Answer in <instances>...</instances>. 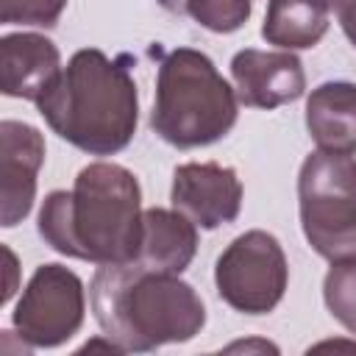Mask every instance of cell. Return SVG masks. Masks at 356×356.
<instances>
[{
	"mask_svg": "<svg viewBox=\"0 0 356 356\" xmlns=\"http://www.w3.org/2000/svg\"><path fill=\"white\" fill-rule=\"evenodd\" d=\"M142 189L136 175L114 161H92L72 189H56L42 200L39 236L56 253L92 261H131L142 242Z\"/></svg>",
	"mask_w": 356,
	"mask_h": 356,
	"instance_id": "cell-1",
	"label": "cell"
},
{
	"mask_svg": "<svg viewBox=\"0 0 356 356\" xmlns=\"http://www.w3.org/2000/svg\"><path fill=\"white\" fill-rule=\"evenodd\" d=\"M95 320L122 353H150L189 342L206 325V306L192 284L134 261L97 264L89 284Z\"/></svg>",
	"mask_w": 356,
	"mask_h": 356,
	"instance_id": "cell-2",
	"label": "cell"
},
{
	"mask_svg": "<svg viewBox=\"0 0 356 356\" xmlns=\"http://www.w3.org/2000/svg\"><path fill=\"white\" fill-rule=\"evenodd\" d=\"M36 108L50 131L72 147L89 156H114L136 134L139 92L125 61L83 47L72 53Z\"/></svg>",
	"mask_w": 356,
	"mask_h": 356,
	"instance_id": "cell-3",
	"label": "cell"
},
{
	"mask_svg": "<svg viewBox=\"0 0 356 356\" xmlns=\"http://www.w3.org/2000/svg\"><path fill=\"white\" fill-rule=\"evenodd\" d=\"M239 117L236 89L214 61L195 47L170 50L156 75L150 128L172 147H206L220 142Z\"/></svg>",
	"mask_w": 356,
	"mask_h": 356,
	"instance_id": "cell-4",
	"label": "cell"
},
{
	"mask_svg": "<svg viewBox=\"0 0 356 356\" xmlns=\"http://www.w3.org/2000/svg\"><path fill=\"white\" fill-rule=\"evenodd\" d=\"M298 211L309 248L325 261L356 259V159L314 150L298 172Z\"/></svg>",
	"mask_w": 356,
	"mask_h": 356,
	"instance_id": "cell-5",
	"label": "cell"
},
{
	"mask_svg": "<svg viewBox=\"0 0 356 356\" xmlns=\"http://www.w3.org/2000/svg\"><path fill=\"white\" fill-rule=\"evenodd\" d=\"M289 284V264L281 242L261 231H245L217 256L214 286L222 303L239 314H270Z\"/></svg>",
	"mask_w": 356,
	"mask_h": 356,
	"instance_id": "cell-6",
	"label": "cell"
},
{
	"mask_svg": "<svg viewBox=\"0 0 356 356\" xmlns=\"http://www.w3.org/2000/svg\"><path fill=\"white\" fill-rule=\"evenodd\" d=\"M86 317L83 281L64 264H39L25 284L11 325L28 348H58L70 342Z\"/></svg>",
	"mask_w": 356,
	"mask_h": 356,
	"instance_id": "cell-7",
	"label": "cell"
},
{
	"mask_svg": "<svg viewBox=\"0 0 356 356\" xmlns=\"http://www.w3.org/2000/svg\"><path fill=\"white\" fill-rule=\"evenodd\" d=\"M170 203L172 209L186 214L197 228L214 231L239 217L242 181L234 167L217 161L178 164L172 172Z\"/></svg>",
	"mask_w": 356,
	"mask_h": 356,
	"instance_id": "cell-8",
	"label": "cell"
},
{
	"mask_svg": "<svg viewBox=\"0 0 356 356\" xmlns=\"http://www.w3.org/2000/svg\"><path fill=\"white\" fill-rule=\"evenodd\" d=\"M44 164V136L39 128L3 120L0 122V225H19L36 200V181Z\"/></svg>",
	"mask_w": 356,
	"mask_h": 356,
	"instance_id": "cell-9",
	"label": "cell"
},
{
	"mask_svg": "<svg viewBox=\"0 0 356 356\" xmlns=\"http://www.w3.org/2000/svg\"><path fill=\"white\" fill-rule=\"evenodd\" d=\"M231 78L242 106L278 108L306 92V72L292 50L245 47L231 58Z\"/></svg>",
	"mask_w": 356,
	"mask_h": 356,
	"instance_id": "cell-10",
	"label": "cell"
},
{
	"mask_svg": "<svg viewBox=\"0 0 356 356\" xmlns=\"http://www.w3.org/2000/svg\"><path fill=\"white\" fill-rule=\"evenodd\" d=\"M61 70V53L47 36L22 31L0 39V89L6 97L36 103Z\"/></svg>",
	"mask_w": 356,
	"mask_h": 356,
	"instance_id": "cell-11",
	"label": "cell"
},
{
	"mask_svg": "<svg viewBox=\"0 0 356 356\" xmlns=\"http://www.w3.org/2000/svg\"><path fill=\"white\" fill-rule=\"evenodd\" d=\"M197 253V225L178 209H145L142 214V242L134 264L153 273L181 275Z\"/></svg>",
	"mask_w": 356,
	"mask_h": 356,
	"instance_id": "cell-12",
	"label": "cell"
},
{
	"mask_svg": "<svg viewBox=\"0 0 356 356\" xmlns=\"http://www.w3.org/2000/svg\"><path fill=\"white\" fill-rule=\"evenodd\" d=\"M306 131L317 150L356 153V83L325 81L306 97Z\"/></svg>",
	"mask_w": 356,
	"mask_h": 356,
	"instance_id": "cell-13",
	"label": "cell"
},
{
	"mask_svg": "<svg viewBox=\"0 0 356 356\" xmlns=\"http://www.w3.org/2000/svg\"><path fill=\"white\" fill-rule=\"evenodd\" d=\"M328 0H270L261 36L281 50H309L328 31Z\"/></svg>",
	"mask_w": 356,
	"mask_h": 356,
	"instance_id": "cell-14",
	"label": "cell"
},
{
	"mask_svg": "<svg viewBox=\"0 0 356 356\" xmlns=\"http://www.w3.org/2000/svg\"><path fill=\"white\" fill-rule=\"evenodd\" d=\"M323 300L331 317L356 337V259L334 261L323 278Z\"/></svg>",
	"mask_w": 356,
	"mask_h": 356,
	"instance_id": "cell-15",
	"label": "cell"
},
{
	"mask_svg": "<svg viewBox=\"0 0 356 356\" xmlns=\"http://www.w3.org/2000/svg\"><path fill=\"white\" fill-rule=\"evenodd\" d=\"M253 11V0H189L186 14L211 33L239 31Z\"/></svg>",
	"mask_w": 356,
	"mask_h": 356,
	"instance_id": "cell-16",
	"label": "cell"
},
{
	"mask_svg": "<svg viewBox=\"0 0 356 356\" xmlns=\"http://www.w3.org/2000/svg\"><path fill=\"white\" fill-rule=\"evenodd\" d=\"M70 0H0V22L3 25H33L53 28Z\"/></svg>",
	"mask_w": 356,
	"mask_h": 356,
	"instance_id": "cell-17",
	"label": "cell"
},
{
	"mask_svg": "<svg viewBox=\"0 0 356 356\" xmlns=\"http://www.w3.org/2000/svg\"><path fill=\"white\" fill-rule=\"evenodd\" d=\"M337 17H339V25L348 36V42L356 47V0H345L337 6Z\"/></svg>",
	"mask_w": 356,
	"mask_h": 356,
	"instance_id": "cell-18",
	"label": "cell"
},
{
	"mask_svg": "<svg viewBox=\"0 0 356 356\" xmlns=\"http://www.w3.org/2000/svg\"><path fill=\"white\" fill-rule=\"evenodd\" d=\"M3 256H6V289H3V303H8L17 292V256L11 253L8 245H3Z\"/></svg>",
	"mask_w": 356,
	"mask_h": 356,
	"instance_id": "cell-19",
	"label": "cell"
},
{
	"mask_svg": "<svg viewBox=\"0 0 356 356\" xmlns=\"http://www.w3.org/2000/svg\"><path fill=\"white\" fill-rule=\"evenodd\" d=\"M156 3L170 14H186V6H189V0H156Z\"/></svg>",
	"mask_w": 356,
	"mask_h": 356,
	"instance_id": "cell-20",
	"label": "cell"
},
{
	"mask_svg": "<svg viewBox=\"0 0 356 356\" xmlns=\"http://www.w3.org/2000/svg\"><path fill=\"white\" fill-rule=\"evenodd\" d=\"M323 348H350V350H356V342H320V345H314V350H323Z\"/></svg>",
	"mask_w": 356,
	"mask_h": 356,
	"instance_id": "cell-21",
	"label": "cell"
},
{
	"mask_svg": "<svg viewBox=\"0 0 356 356\" xmlns=\"http://www.w3.org/2000/svg\"><path fill=\"white\" fill-rule=\"evenodd\" d=\"M328 3H331V8H337V6H339V3H345V0H328Z\"/></svg>",
	"mask_w": 356,
	"mask_h": 356,
	"instance_id": "cell-22",
	"label": "cell"
}]
</instances>
